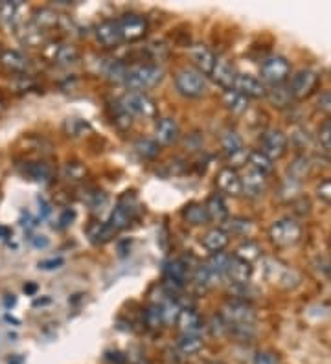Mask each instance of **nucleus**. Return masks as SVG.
<instances>
[{
  "label": "nucleus",
  "instance_id": "obj_20",
  "mask_svg": "<svg viewBox=\"0 0 331 364\" xmlns=\"http://www.w3.org/2000/svg\"><path fill=\"white\" fill-rule=\"evenodd\" d=\"M63 22H65V17L59 15V13L52 10V8H41V10H36L34 11V17H31V24L37 26L43 33L59 28Z\"/></svg>",
  "mask_w": 331,
  "mask_h": 364
},
{
  "label": "nucleus",
  "instance_id": "obj_44",
  "mask_svg": "<svg viewBox=\"0 0 331 364\" xmlns=\"http://www.w3.org/2000/svg\"><path fill=\"white\" fill-rule=\"evenodd\" d=\"M112 121H115V126L118 127V129L126 131V129H129V127L133 126V116H131L129 112H127L126 109L120 105V103H116L115 114H112Z\"/></svg>",
  "mask_w": 331,
  "mask_h": 364
},
{
  "label": "nucleus",
  "instance_id": "obj_41",
  "mask_svg": "<svg viewBox=\"0 0 331 364\" xmlns=\"http://www.w3.org/2000/svg\"><path fill=\"white\" fill-rule=\"evenodd\" d=\"M221 144H223V149H225L226 157H230V155H234V153L243 149V140H241V137L236 131H226L225 135H223Z\"/></svg>",
  "mask_w": 331,
  "mask_h": 364
},
{
  "label": "nucleus",
  "instance_id": "obj_50",
  "mask_svg": "<svg viewBox=\"0 0 331 364\" xmlns=\"http://www.w3.org/2000/svg\"><path fill=\"white\" fill-rule=\"evenodd\" d=\"M254 364H280L278 355L272 354V351H260V354L254 357Z\"/></svg>",
  "mask_w": 331,
  "mask_h": 364
},
{
  "label": "nucleus",
  "instance_id": "obj_9",
  "mask_svg": "<svg viewBox=\"0 0 331 364\" xmlns=\"http://www.w3.org/2000/svg\"><path fill=\"white\" fill-rule=\"evenodd\" d=\"M43 57L57 66H71L80 59V52L75 46L65 43H46L43 46Z\"/></svg>",
  "mask_w": 331,
  "mask_h": 364
},
{
  "label": "nucleus",
  "instance_id": "obj_49",
  "mask_svg": "<svg viewBox=\"0 0 331 364\" xmlns=\"http://www.w3.org/2000/svg\"><path fill=\"white\" fill-rule=\"evenodd\" d=\"M316 197L321 199L322 202H326V204H331V179H324V181L318 182Z\"/></svg>",
  "mask_w": 331,
  "mask_h": 364
},
{
  "label": "nucleus",
  "instance_id": "obj_21",
  "mask_svg": "<svg viewBox=\"0 0 331 364\" xmlns=\"http://www.w3.org/2000/svg\"><path fill=\"white\" fill-rule=\"evenodd\" d=\"M191 61L196 63L197 70L201 72L203 76H210L212 70H214V65H216V54L205 45H196L190 50Z\"/></svg>",
  "mask_w": 331,
  "mask_h": 364
},
{
  "label": "nucleus",
  "instance_id": "obj_25",
  "mask_svg": "<svg viewBox=\"0 0 331 364\" xmlns=\"http://www.w3.org/2000/svg\"><path fill=\"white\" fill-rule=\"evenodd\" d=\"M20 11H22V4L20 2H2L0 4V24L11 30H17V26H20Z\"/></svg>",
  "mask_w": 331,
  "mask_h": 364
},
{
  "label": "nucleus",
  "instance_id": "obj_30",
  "mask_svg": "<svg viewBox=\"0 0 331 364\" xmlns=\"http://www.w3.org/2000/svg\"><path fill=\"white\" fill-rule=\"evenodd\" d=\"M87 234H89V238H91V241L94 243V245H103V243L110 241V239L116 236L115 230H112L107 222L101 221L92 222L91 227H89V230H87Z\"/></svg>",
  "mask_w": 331,
  "mask_h": 364
},
{
  "label": "nucleus",
  "instance_id": "obj_24",
  "mask_svg": "<svg viewBox=\"0 0 331 364\" xmlns=\"http://www.w3.org/2000/svg\"><path fill=\"white\" fill-rule=\"evenodd\" d=\"M22 173H24L30 181H36V182H48L52 177H54V169H52V166L43 160L26 162L24 167H22Z\"/></svg>",
  "mask_w": 331,
  "mask_h": 364
},
{
  "label": "nucleus",
  "instance_id": "obj_52",
  "mask_svg": "<svg viewBox=\"0 0 331 364\" xmlns=\"http://www.w3.org/2000/svg\"><path fill=\"white\" fill-rule=\"evenodd\" d=\"M65 259L63 258H52V259H45V261H39V268L43 271H54V268L63 267Z\"/></svg>",
  "mask_w": 331,
  "mask_h": 364
},
{
  "label": "nucleus",
  "instance_id": "obj_26",
  "mask_svg": "<svg viewBox=\"0 0 331 364\" xmlns=\"http://www.w3.org/2000/svg\"><path fill=\"white\" fill-rule=\"evenodd\" d=\"M263 190H265V175L251 169L241 179V193H245L249 197H258L263 193Z\"/></svg>",
  "mask_w": 331,
  "mask_h": 364
},
{
  "label": "nucleus",
  "instance_id": "obj_5",
  "mask_svg": "<svg viewBox=\"0 0 331 364\" xmlns=\"http://www.w3.org/2000/svg\"><path fill=\"white\" fill-rule=\"evenodd\" d=\"M118 22V28H120L122 40L124 43H136V40H142L147 33V19L144 15H138V13H124L122 17L116 19Z\"/></svg>",
  "mask_w": 331,
  "mask_h": 364
},
{
  "label": "nucleus",
  "instance_id": "obj_37",
  "mask_svg": "<svg viewBox=\"0 0 331 364\" xmlns=\"http://www.w3.org/2000/svg\"><path fill=\"white\" fill-rule=\"evenodd\" d=\"M144 322L149 329H161L164 326V314H162L161 303H151L144 311Z\"/></svg>",
  "mask_w": 331,
  "mask_h": 364
},
{
  "label": "nucleus",
  "instance_id": "obj_6",
  "mask_svg": "<svg viewBox=\"0 0 331 364\" xmlns=\"http://www.w3.org/2000/svg\"><path fill=\"white\" fill-rule=\"evenodd\" d=\"M221 317L225 319L228 326H245V324L256 322V313L249 302L243 300H228L221 311Z\"/></svg>",
  "mask_w": 331,
  "mask_h": 364
},
{
  "label": "nucleus",
  "instance_id": "obj_55",
  "mask_svg": "<svg viewBox=\"0 0 331 364\" xmlns=\"http://www.w3.org/2000/svg\"><path fill=\"white\" fill-rule=\"evenodd\" d=\"M8 238H11V228L0 225V239H8Z\"/></svg>",
  "mask_w": 331,
  "mask_h": 364
},
{
  "label": "nucleus",
  "instance_id": "obj_13",
  "mask_svg": "<svg viewBox=\"0 0 331 364\" xmlns=\"http://www.w3.org/2000/svg\"><path fill=\"white\" fill-rule=\"evenodd\" d=\"M234 91L243 94L247 100H258V98L267 96L265 85L258 77L251 76V74H240V72H237L236 83H234Z\"/></svg>",
  "mask_w": 331,
  "mask_h": 364
},
{
  "label": "nucleus",
  "instance_id": "obj_38",
  "mask_svg": "<svg viewBox=\"0 0 331 364\" xmlns=\"http://www.w3.org/2000/svg\"><path fill=\"white\" fill-rule=\"evenodd\" d=\"M135 151L138 153V157L144 158V160H151L155 158L161 151V146L156 144L155 140H149V138H140V140L135 144Z\"/></svg>",
  "mask_w": 331,
  "mask_h": 364
},
{
  "label": "nucleus",
  "instance_id": "obj_56",
  "mask_svg": "<svg viewBox=\"0 0 331 364\" xmlns=\"http://www.w3.org/2000/svg\"><path fill=\"white\" fill-rule=\"evenodd\" d=\"M4 303H6V308H13L17 303V298L13 296V294H6V298H4Z\"/></svg>",
  "mask_w": 331,
  "mask_h": 364
},
{
  "label": "nucleus",
  "instance_id": "obj_43",
  "mask_svg": "<svg viewBox=\"0 0 331 364\" xmlns=\"http://www.w3.org/2000/svg\"><path fill=\"white\" fill-rule=\"evenodd\" d=\"M162 314H164V326H171L177 322V317L181 313V305L175 300H168L166 303H161Z\"/></svg>",
  "mask_w": 331,
  "mask_h": 364
},
{
  "label": "nucleus",
  "instance_id": "obj_27",
  "mask_svg": "<svg viewBox=\"0 0 331 364\" xmlns=\"http://www.w3.org/2000/svg\"><path fill=\"white\" fill-rule=\"evenodd\" d=\"M182 218L188 225L191 227H205L210 222V218H208V212H206V206L201 204V202H191L188 206L182 210Z\"/></svg>",
  "mask_w": 331,
  "mask_h": 364
},
{
  "label": "nucleus",
  "instance_id": "obj_40",
  "mask_svg": "<svg viewBox=\"0 0 331 364\" xmlns=\"http://www.w3.org/2000/svg\"><path fill=\"white\" fill-rule=\"evenodd\" d=\"M228 259L230 256H225L223 252L212 254L210 261L206 263V267L210 268L212 276H226V268H228Z\"/></svg>",
  "mask_w": 331,
  "mask_h": 364
},
{
  "label": "nucleus",
  "instance_id": "obj_32",
  "mask_svg": "<svg viewBox=\"0 0 331 364\" xmlns=\"http://www.w3.org/2000/svg\"><path fill=\"white\" fill-rule=\"evenodd\" d=\"M249 166H251L252 172H258L261 173V175H269V173H272V169H274V164H272V160L269 157H265L261 151H251L249 153Z\"/></svg>",
  "mask_w": 331,
  "mask_h": 364
},
{
  "label": "nucleus",
  "instance_id": "obj_42",
  "mask_svg": "<svg viewBox=\"0 0 331 364\" xmlns=\"http://www.w3.org/2000/svg\"><path fill=\"white\" fill-rule=\"evenodd\" d=\"M85 202L91 206V210L98 212V210H103L107 206V202H109V197H107L105 192H101V190H91V192L85 195Z\"/></svg>",
  "mask_w": 331,
  "mask_h": 364
},
{
  "label": "nucleus",
  "instance_id": "obj_28",
  "mask_svg": "<svg viewBox=\"0 0 331 364\" xmlns=\"http://www.w3.org/2000/svg\"><path fill=\"white\" fill-rule=\"evenodd\" d=\"M221 228L225 230L228 236H240L245 238L252 232V221L247 218H226L221 222Z\"/></svg>",
  "mask_w": 331,
  "mask_h": 364
},
{
  "label": "nucleus",
  "instance_id": "obj_36",
  "mask_svg": "<svg viewBox=\"0 0 331 364\" xmlns=\"http://www.w3.org/2000/svg\"><path fill=\"white\" fill-rule=\"evenodd\" d=\"M127 68L129 66L124 63V61L110 59L105 65V76L109 81H115V83H126Z\"/></svg>",
  "mask_w": 331,
  "mask_h": 364
},
{
  "label": "nucleus",
  "instance_id": "obj_16",
  "mask_svg": "<svg viewBox=\"0 0 331 364\" xmlns=\"http://www.w3.org/2000/svg\"><path fill=\"white\" fill-rule=\"evenodd\" d=\"M210 76L214 77V81H216L223 91H232V89H234V83H236L237 72L228 61L223 59V57H217Z\"/></svg>",
  "mask_w": 331,
  "mask_h": 364
},
{
  "label": "nucleus",
  "instance_id": "obj_3",
  "mask_svg": "<svg viewBox=\"0 0 331 364\" xmlns=\"http://www.w3.org/2000/svg\"><path fill=\"white\" fill-rule=\"evenodd\" d=\"M175 86L182 96L193 98V100L203 98L206 92H208V81H206V76H203L197 68H190V66H186V68L177 72Z\"/></svg>",
  "mask_w": 331,
  "mask_h": 364
},
{
  "label": "nucleus",
  "instance_id": "obj_39",
  "mask_svg": "<svg viewBox=\"0 0 331 364\" xmlns=\"http://www.w3.org/2000/svg\"><path fill=\"white\" fill-rule=\"evenodd\" d=\"M234 256H237V258L252 263V261H256V259H260L261 248H260V245H258V243L247 241V243H243L241 247H237V250H236V254H234Z\"/></svg>",
  "mask_w": 331,
  "mask_h": 364
},
{
  "label": "nucleus",
  "instance_id": "obj_57",
  "mask_svg": "<svg viewBox=\"0 0 331 364\" xmlns=\"http://www.w3.org/2000/svg\"><path fill=\"white\" fill-rule=\"evenodd\" d=\"M22 289H24V293H26V294H36L37 285H36V283H26V285H24V287H22Z\"/></svg>",
  "mask_w": 331,
  "mask_h": 364
},
{
  "label": "nucleus",
  "instance_id": "obj_12",
  "mask_svg": "<svg viewBox=\"0 0 331 364\" xmlns=\"http://www.w3.org/2000/svg\"><path fill=\"white\" fill-rule=\"evenodd\" d=\"M96 39H98V43H100L103 48H107V50L118 48L124 40H122L120 28H118L116 19H107L96 26Z\"/></svg>",
  "mask_w": 331,
  "mask_h": 364
},
{
  "label": "nucleus",
  "instance_id": "obj_46",
  "mask_svg": "<svg viewBox=\"0 0 331 364\" xmlns=\"http://www.w3.org/2000/svg\"><path fill=\"white\" fill-rule=\"evenodd\" d=\"M212 278L214 276H212L210 268L206 267V265H197L196 271H193V283H196L197 287L206 289L212 283Z\"/></svg>",
  "mask_w": 331,
  "mask_h": 364
},
{
  "label": "nucleus",
  "instance_id": "obj_8",
  "mask_svg": "<svg viewBox=\"0 0 331 364\" xmlns=\"http://www.w3.org/2000/svg\"><path fill=\"white\" fill-rule=\"evenodd\" d=\"M289 74H291V65L286 57L272 56L261 63V77L272 86L284 85V81H287Z\"/></svg>",
  "mask_w": 331,
  "mask_h": 364
},
{
  "label": "nucleus",
  "instance_id": "obj_31",
  "mask_svg": "<svg viewBox=\"0 0 331 364\" xmlns=\"http://www.w3.org/2000/svg\"><path fill=\"white\" fill-rule=\"evenodd\" d=\"M223 103L228 111H232L234 114H241L249 109V100H247L243 94H240L237 91H225L223 92Z\"/></svg>",
  "mask_w": 331,
  "mask_h": 364
},
{
  "label": "nucleus",
  "instance_id": "obj_18",
  "mask_svg": "<svg viewBox=\"0 0 331 364\" xmlns=\"http://www.w3.org/2000/svg\"><path fill=\"white\" fill-rule=\"evenodd\" d=\"M175 326L182 335H199L203 331V328H205L201 314L191 308L181 309V313L177 317Z\"/></svg>",
  "mask_w": 331,
  "mask_h": 364
},
{
  "label": "nucleus",
  "instance_id": "obj_22",
  "mask_svg": "<svg viewBox=\"0 0 331 364\" xmlns=\"http://www.w3.org/2000/svg\"><path fill=\"white\" fill-rule=\"evenodd\" d=\"M228 241H230V236H228V234H226L221 227L208 230L201 239L203 247L212 254L223 252V250L226 248V245H228Z\"/></svg>",
  "mask_w": 331,
  "mask_h": 364
},
{
  "label": "nucleus",
  "instance_id": "obj_58",
  "mask_svg": "<svg viewBox=\"0 0 331 364\" xmlns=\"http://www.w3.org/2000/svg\"><path fill=\"white\" fill-rule=\"evenodd\" d=\"M205 364H223V363H219V361H217V363L216 361H212V363H205Z\"/></svg>",
  "mask_w": 331,
  "mask_h": 364
},
{
  "label": "nucleus",
  "instance_id": "obj_10",
  "mask_svg": "<svg viewBox=\"0 0 331 364\" xmlns=\"http://www.w3.org/2000/svg\"><path fill=\"white\" fill-rule=\"evenodd\" d=\"M316 86H318V74L311 68H302L293 76L289 91L293 100H306L316 91Z\"/></svg>",
  "mask_w": 331,
  "mask_h": 364
},
{
  "label": "nucleus",
  "instance_id": "obj_53",
  "mask_svg": "<svg viewBox=\"0 0 331 364\" xmlns=\"http://www.w3.org/2000/svg\"><path fill=\"white\" fill-rule=\"evenodd\" d=\"M75 218V212L74 210H71V208H66L65 212L61 213V218H59V228H66L68 225H71L72 221H74Z\"/></svg>",
  "mask_w": 331,
  "mask_h": 364
},
{
  "label": "nucleus",
  "instance_id": "obj_11",
  "mask_svg": "<svg viewBox=\"0 0 331 364\" xmlns=\"http://www.w3.org/2000/svg\"><path fill=\"white\" fill-rule=\"evenodd\" d=\"M261 153L271 160H278L286 155L287 151V137L280 129H269L261 135L260 138Z\"/></svg>",
  "mask_w": 331,
  "mask_h": 364
},
{
  "label": "nucleus",
  "instance_id": "obj_17",
  "mask_svg": "<svg viewBox=\"0 0 331 364\" xmlns=\"http://www.w3.org/2000/svg\"><path fill=\"white\" fill-rule=\"evenodd\" d=\"M0 65H2V68L11 72V74H19V76H22V74L28 70L30 61H28V57H26L22 52L4 48V50H0Z\"/></svg>",
  "mask_w": 331,
  "mask_h": 364
},
{
  "label": "nucleus",
  "instance_id": "obj_48",
  "mask_svg": "<svg viewBox=\"0 0 331 364\" xmlns=\"http://www.w3.org/2000/svg\"><path fill=\"white\" fill-rule=\"evenodd\" d=\"M318 142L328 151H331V120H326L318 129Z\"/></svg>",
  "mask_w": 331,
  "mask_h": 364
},
{
  "label": "nucleus",
  "instance_id": "obj_7",
  "mask_svg": "<svg viewBox=\"0 0 331 364\" xmlns=\"http://www.w3.org/2000/svg\"><path fill=\"white\" fill-rule=\"evenodd\" d=\"M120 105L129 112L131 116H142V118H155L156 116V105L155 101L151 100L144 92H127Z\"/></svg>",
  "mask_w": 331,
  "mask_h": 364
},
{
  "label": "nucleus",
  "instance_id": "obj_45",
  "mask_svg": "<svg viewBox=\"0 0 331 364\" xmlns=\"http://www.w3.org/2000/svg\"><path fill=\"white\" fill-rule=\"evenodd\" d=\"M146 54L153 61V65H159L161 61H164L168 57V46L164 43H151V45H147Z\"/></svg>",
  "mask_w": 331,
  "mask_h": 364
},
{
  "label": "nucleus",
  "instance_id": "obj_2",
  "mask_svg": "<svg viewBox=\"0 0 331 364\" xmlns=\"http://www.w3.org/2000/svg\"><path fill=\"white\" fill-rule=\"evenodd\" d=\"M140 210H142V206H140V201H138V197H136L133 192H126L120 199H118V202H116L115 210H112V213H110V218H109V221H107V225H109V227L112 228L116 234H118L120 230H124V228L129 227L131 222L138 218Z\"/></svg>",
  "mask_w": 331,
  "mask_h": 364
},
{
  "label": "nucleus",
  "instance_id": "obj_51",
  "mask_svg": "<svg viewBox=\"0 0 331 364\" xmlns=\"http://www.w3.org/2000/svg\"><path fill=\"white\" fill-rule=\"evenodd\" d=\"M316 105H318V109H321L322 112H328V114H331V89L321 92V96H318Z\"/></svg>",
  "mask_w": 331,
  "mask_h": 364
},
{
  "label": "nucleus",
  "instance_id": "obj_35",
  "mask_svg": "<svg viewBox=\"0 0 331 364\" xmlns=\"http://www.w3.org/2000/svg\"><path fill=\"white\" fill-rule=\"evenodd\" d=\"M265 98H269V101H271L274 107H278V109H286V107H289V103H291L293 100L289 86H284V85L272 86L271 91H267Z\"/></svg>",
  "mask_w": 331,
  "mask_h": 364
},
{
  "label": "nucleus",
  "instance_id": "obj_47",
  "mask_svg": "<svg viewBox=\"0 0 331 364\" xmlns=\"http://www.w3.org/2000/svg\"><path fill=\"white\" fill-rule=\"evenodd\" d=\"M85 129H89V123L80 120V118H68L65 121V131L68 137H80V135H83Z\"/></svg>",
  "mask_w": 331,
  "mask_h": 364
},
{
  "label": "nucleus",
  "instance_id": "obj_23",
  "mask_svg": "<svg viewBox=\"0 0 331 364\" xmlns=\"http://www.w3.org/2000/svg\"><path fill=\"white\" fill-rule=\"evenodd\" d=\"M15 33L17 37H19L20 43L26 46H34V48H37V46L46 45L45 33H43L37 26L31 24V22H28V24H26V22H20V26H17Z\"/></svg>",
  "mask_w": 331,
  "mask_h": 364
},
{
  "label": "nucleus",
  "instance_id": "obj_54",
  "mask_svg": "<svg viewBox=\"0 0 331 364\" xmlns=\"http://www.w3.org/2000/svg\"><path fill=\"white\" fill-rule=\"evenodd\" d=\"M30 243L36 248H46L50 241H48V238H46V236H34V238H30Z\"/></svg>",
  "mask_w": 331,
  "mask_h": 364
},
{
  "label": "nucleus",
  "instance_id": "obj_34",
  "mask_svg": "<svg viewBox=\"0 0 331 364\" xmlns=\"http://www.w3.org/2000/svg\"><path fill=\"white\" fill-rule=\"evenodd\" d=\"M61 177L72 182V184L83 182L87 177V167L81 162H66L63 169H61Z\"/></svg>",
  "mask_w": 331,
  "mask_h": 364
},
{
  "label": "nucleus",
  "instance_id": "obj_4",
  "mask_svg": "<svg viewBox=\"0 0 331 364\" xmlns=\"http://www.w3.org/2000/svg\"><path fill=\"white\" fill-rule=\"evenodd\" d=\"M269 238H271V241L274 243L276 247H293L302 238L300 222H296L291 218L274 221L271 228H269Z\"/></svg>",
  "mask_w": 331,
  "mask_h": 364
},
{
  "label": "nucleus",
  "instance_id": "obj_14",
  "mask_svg": "<svg viewBox=\"0 0 331 364\" xmlns=\"http://www.w3.org/2000/svg\"><path fill=\"white\" fill-rule=\"evenodd\" d=\"M181 138V127L173 118H159L155 123V142L159 146H171Z\"/></svg>",
  "mask_w": 331,
  "mask_h": 364
},
{
  "label": "nucleus",
  "instance_id": "obj_33",
  "mask_svg": "<svg viewBox=\"0 0 331 364\" xmlns=\"http://www.w3.org/2000/svg\"><path fill=\"white\" fill-rule=\"evenodd\" d=\"M205 346L199 335H181V339L177 340V349L182 355H196L199 354Z\"/></svg>",
  "mask_w": 331,
  "mask_h": 364
},
{
  "label": "nucleus",
  "instance_id": "obj_1",
  "mask_svg": "<svg viewBox=\"0 0 331 364\" xmlns=\"http://www.w3.org/2000/svg\"><path fill=\"white\" fill-rule=\"evenodd\" d=\"M164 77V70L159 65L153 63H138L127 68L126 85L129 86L133 92H142L147 89H153L162 81Z\"/></svg>",
  "mask_w": 331,
  "mask_h": 364
},
{
  "label": "nucleus",
  "instance_id": "obj_19",
  "mask_svg": "<svg viewBox=\"0 0 331 364\" xmlns=\"http://www.w3.org/2000/svg\"><path fill=\"white\" fill-rule=\"evenodd\" d=\"M252 273H254L252 263L237 258V256H230V259H228V268H226V276L230 278V282L234 283V285L249 283V280L252 278Z\"/></svg>",
  "mask_w": 331,
  "mask_h": 364
},
{
  "label": "nucleus",
  "instance_id": "obj_29",
  "mask_svg": "<svg viewBox=\"0 0 331 364\" xmlns=\"http://www.w3.org/2000/svg\"><path fill=\"white\" fill-rule=\"evenodd\" d=\"M205 206L210 221L223 222L226 218H228V208H226L225 199L221 197V193H214V195H210Z\"/></svg>",
  "mask_w": 331,
  "mask_h": 364
},
{
  "label": "nucleus",
  "instance_id": "obj_15",
  "mask_svg": "<svg viewBox=\"0 0 331 364\" xmlns=\"http://www.w3.org/2000/svg\"><path fill=\"white\" fill-rule=\"evenodd\" d=\"M216 186L221 193L237 197L241 195V177L240 173L232 167H223L216 177Z\"/></svg>",
  "mask_w": 331,
  "mask_h": 364
}]
</instances>
